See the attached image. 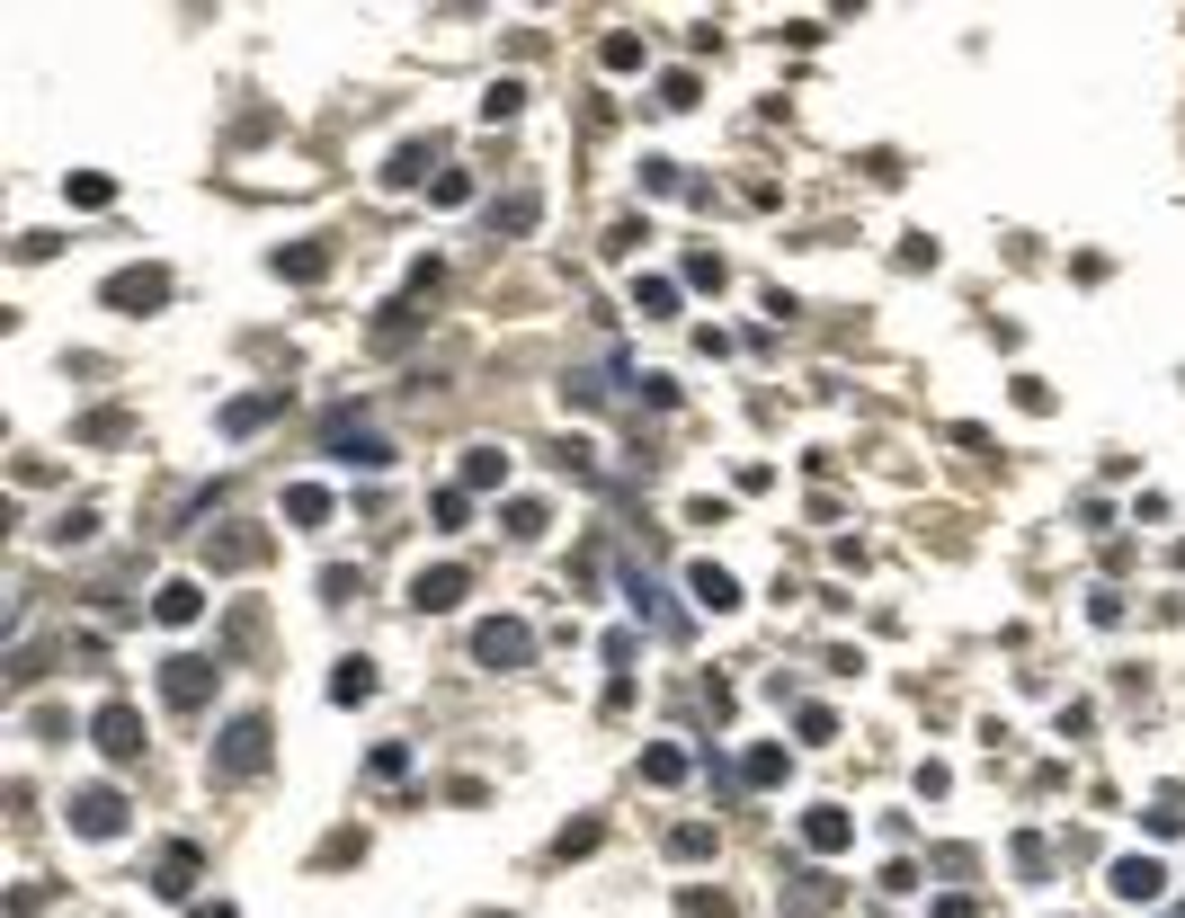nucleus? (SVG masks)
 <instances>
[{"label": "nucleus", "instance_id": "39448f33", "mask_svg": "<svg viewBox=\"0 0 1185 918\" xmlns=\"http://www.w3.org/2000/svg\"><path fill=\"white\" fill-rule=\"evenodd\" d=\"M464 598V571H419V607H455Z\"/></svg>", "mask_w": 1185, "mask_h": 918}, {"label": "nucleus", "instance_id": "20e7f679", "mask_svg": "<svg viewBox=\"0 0 1185 918\" xmlns=\"http://www.w3.org/2000/svg\"><path fill=\"white\" fill-rule=\"evenodd\" d=\"M1114 892H1124V900H1159V865H1114Z\"/></svg>", "mask_w": 1185, "mask_h": 918}, {"label": "nucleus", "instance_id": "1a4fd4ad", "mask_svg": "<svg viewBox=\"0 0 1185 918\" xmlns=\"http://www.w3.org/2000/svg\"><path fill=\"white\" fill-rule=\"evenodd\" d=\"M258 741H268V732H258V723H241V732H232V767H258Z\"/></svg>", "mask_w": 1185, "mask_h": 918}, {"label": "nucleus", "instance_id": "f03ea898", "mask_svg": "<svg viewBox=\"0 0 1185 918\" xmlns=\"http://www.w3.org/2000/svg\"><path fill=\"white\" fill-rule=\"evenodd\" d=\"M482 661H526V624H482Z\"/></svg>", "mask_w": 1185, "mask_h": 918}, {"label": "nucleus", "instance_id": "0eeeda50", "mask_svg": "<svg viewBox=\"0 0 1185 918\" xmlns=\"http://www.w3.org/2000/svg\"><path fill=\"white\" fill-rule=\"evenodd\" d=\"M196 696H206V669H196V661H170V704H196Z\"/></svg>", "mask_w": 1185, "mask_h": 918}, {"label": "nucleus", "instance_id": "7ed1b4c3", "mask_svg": "<svg viewBox=\"0 0 1185 918\" xmlns=\"http://www.w3.org/2000/svg\"><path fill=\"white\" fill-rule=\"evenodd\" d=\"M161 295H170V277H161V268H143V277H116V286H107V303H161Z\"/></svg>", "mask_w": 1185, "mask_h": 918}, {"label": "nucleus", "instance_id": "6e6552de", "mask_svg": "<svg viewBox=\"0 0 1185 918\" xmlns=\"http://www.w3.org/2000/svg\"><path fill=\"white\" fill-rule=\"evenodd\" d=\"M161 616H170V624H187V616H196V588H187V580H179V588H161Z\"/></svg>", "mask_w": 1185, "mask_h": 918}, {"label": "nucleus", "instance_id": "f257e3e1", "mask_svg": "<svg viewBox=\"0 0 1185 918\" xmlns=\"http://www.w3.org/2000/svg\"><path fill=\"white\" fill-rule=\"evenodd\" d=\"M135 732H143V723H135L125 704H107V713H99V741H107V758H135V749H143Z\"/></svg>", "mask_w": 1185, "mask_h": 918}, {"label": "nucleus", "instance_id": "423d86ee", "mask_svg": "<svg viewBox=\"0 0 1185 918\" xmlns=\"http://www.w3.org/2000/svg\"><path fill=\"white\" fill-rule=\"evenodd\" d=\"M695 598H704V607H740V588H732V580H722L713 562H695Z\"/></svg>", "mask_w": 1185, "mask_h": 918}]
</instances>
